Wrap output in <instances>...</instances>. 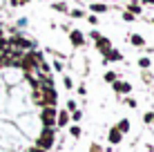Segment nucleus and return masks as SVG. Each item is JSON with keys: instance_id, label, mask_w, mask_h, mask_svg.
I'll use <instances>...</instances> for the list:
<instances>
[{"instance_id": "obj_1", "label": "nucleus", "mask_w": 154, "mask_h": 152, "mask_svg": "<svg viewBox=\"0 0 154 152\" xmlns=\"http://www.w3.org/2000/svg\"><path fill=\"white\" fill-rule=\"evenodd\" d=\"M51 145H54V128H45L42 134L36 139V148L45 152V150H49Z\"/></svg>"}, {"instance_id": "obj_2", "label": "nucleus", "mask_w": 154, "mask_h": 152, "mask_svg": "<svg viewBox=\"0 0 154 152\" xmlns=\"http://www.w3.org/2000/svg\"><path fill=\"white\" fill-rule=\"evenodd\" d=\"M40 119H42V125H45V128H54L56 125V107H45Z\"/></svg>"}, {"instance_id": "obj_3", "label": "nucleus", "mask_w": 154, "mask_h": 152, "mask_svg": "<svg viewBox=\"0 0 154 152\" xmlns=\"http://www.w3.org/2000/svg\"><path fill=\"white\" fill-rule=\"evenodd\" d=\"M98 49L103 51V54H109V51H112V45H109V40H107V38H98Z\"/></svg>"}, {"instance_id": "obj_4", "label": "nucleus", "mask_w": 154, "mask_h": 152, "mask_svg": "<svg viewBox=\"0 0 154 152\" xmlns=\"http://www.w3.org/2000/svg\"><path fill=\"white\" fill-rule=\"evenodd\" d=\"M69 38H72V43L76 45V47H81V45H83V34H81V31H76V29H74L72 34H69Z\"/></svg>"}, {"instance_id": "obj_5", "label": "nucleus", "mask_w": 154, "mask_h": 152, "mask_svg": "<svg viewBox=\"0 0 154 152\" xmlns=\"http://www.w3.org/2000/svg\"><path fill=\"white\" fill-rule=\"evenodd\" d=\"M121 139H123V134H121L116 128H112V130H109V143H119Z\"/></svg>"}, {"instance_id": "obj_6", "label": "nucleus", "mask_w": 154, "mask_h": 152, "mask_svg": "<svg viewBox=\"0 0 154 152\" xmlns=\"http://www.w3.org/2000/svg\"><path fill=\"white\" fill-rule=\"evenodd\" d=\"M67 123H69V114H67V112H58L56 125H60V128H63V125H67Z\"/></svg>"}, {"instance_id": "obj_7", "label": "nucleus", "mask_w": 154, "mask_h": 152, "mask_svg": "<svg viewBox=\"0 0 154 152\" xmlns=\"http://www.w3.org/2000/svg\"><path fill=\"white\" fill-rule=\"evenodd\" d=\"M114 90L116 92H130L132 85H130V83H114Z\"/></svg>"}, {"instance_id": "obj_8", "label": "nucleus", "mask_w": 154, "mask_h": 152, "mask_svg": "<svg viewBox=\"0 0 154 152\" xmlns=\"http://www.w3.org/2000/svg\"><path fill=\"white\" fill-rule=\"evenodd\" d=\"M116 130H119L121 134H123V132H127V130H130V121H127V119H123V121L119 123V128H116Z\"/></svg>"}, {"instance_id": "obj_9", "label": "nucleus", "mask_w": 154, "mask_h": 152, "mask_svg": "<svg viewBox=\"0 0 154 152\" xmlns=\"http://www.w3.org/2000/svg\"><path fill=\"white\" fill-rule=\"evenodd\" d=\"M11 43H14L16 47H29V43H27V40H23V38H14Z\"/></svg>"}, {"instance_id": "obj_10", "label": "nucleus", "mask_w": 154, "mask_h": 152, "mask_svg": "<svg viewBox=\"0 0 154 152\" xmlns=\"http://www.w3.org/2000/svg\"><path fill=\"white\" fill-rule=\"evenodd\" d=\"M92 11H98V14H103V11H107V7H105V5H92Z\"/></svg>"}, {"instance_id": "obj_11", "label": "nucleus", "mask_w": 154, "mask_h": 152, "mask_svg": "<svg viewBox=\"0 0 154 152\" xmlns=\"http://www.w3.org/2000/svg\"><path fill=\"white\" fill-rule=\"evenodd\" d=\"M69 132H72V137H74V139H78V137H81V128H78V125H72V130H69Z\"/></svg>"}, {"instance_id": "obj_12", "label": "nucleus", "mask_w": 154, "mask_h": 152, "mask_svg": "<svg viewBox=\"0 0 154 152\" xmlns=\"http://www.w3.org/2000/svg\"><path fill=\"white\" fill-rule=\"evenodd\" d=\"M143 121L145 123H154V112H147L145 116H143Z\"/></svg>"}, {"instance_id": "obj_13", "label": "nucleus", "mask_w": 154, "mask_h": 152, "mask_svg": "<svg viewBox=\"0 0 154 152\" xmlns=\"http://www.w3.org/2000/svg\"><path fill=\"white\" fill-rule=\"evenodd\" d=\"M132 43H134V45H139V47H141L143 43H145V40H143V38H141V36H132Z\"/></svg>"}, {"instance_id": "obj_14", "label": "nucleus", "mask_w": 154, "mask_h": 152, "mask_svg": "<svg viewBox=\"0 0 154 152\" xmlns=\"http://www.w3.org/2000/svg\"><path fill=\"white\" fill-rule=\"evenodd\" d=\"M105 81H107V83L116 81V74H114V72H107V74H105Z\"/></svg>"}, {"instance_id": "obj_15", "label": "nucleus", "mask_w": 154, "mask_h": 152, "mask_svg": "<svg viewBox=\"0 0 154 152\" xmlns=\"http://www.w3.org/2000/svg\"><path fill=\"white\" fill-rule=\"evenodd\" d=\"M107 56H109V58H112V60H119V58H121V54H119V51H109Z\"/></svg>"}, {"instance_id": "obj_16", "label": "nucleus", "mask_w": 154, "mask_h": 152, "mask_svg": "<svg viewBox=\"0 0 154 152\" xmlns=\"http://www.w3.org/2000/svg\"><path fill=\"white\" fill-rule=\"evenodd\" d=\"M139 65L143 67V70H145V67H150V60H147V58H141V60H139Z\"/></svg>"}, {"instance_id": "obj_17", "label": "nucleus", "mask_w": 154, "mask_h": 152, "mask_svg": "<svg viewBox=\"0 0 154 152\" xmlns=\"http://www.w3.org/2000/svg\"><path fill=\"white\" fill-rule=\"evenodd\" d=\"M63 83H65V87H67V90H72V85H74V83H72V78H65Z\"/></svg>"}, {"instance_id": "obj_18", "label": "nucleus", "mask_w": 154, "mask_h": 152, "mask_svg": "<svg viewBox=\"0 0 154 152\" xmlns=\"http://www.w3.org/2000/svg\"><path fill=\"white\" fill-rule=\"evenodd\" d=\"M67 110H72V112H74V110H76V101H69V103H67Z\"/></svg>"}, {"instance_id": "obj_19", "label": "nucleus", "mask_w": 154, "mask_h": 152, "mask_svg": "<svg viewBox=\"0 0 154 152\" xmlns=\"http://www.w3.org/2000/svg\"><path fill=\"white\" fill-rule=\"evenodd\" d=\"M89 152H100V148H98V145H92V148H89Z\"/></svg>"}, {"instance_id": "obj_20", "label": "nucleus", "mask_w": 154, "mask_h": 152, "mask_svg": "<svg viewBox=\"0 0 154 152\" xmlns=\"http://www.w3.org/2000/svg\"><path fill=\"white\" fill-rule=\"evenodd\" d=\"M14 5H23V2H29V0H11Z\"/></svg>"}, {"instance_id": "obj_21", "label": "nucleus", "mask_w": 154, "mask_h": 152, "mask_svg": "<svg viewBox=\"0 0 154 152\" xmlns=\"http://www.w3.org/2000/svg\"><path fill=\"white\" fill-rule=\"evenodd\" d=\"M145 2H150V5H154V0H145Z\"/></svg>"}]
</instances>
